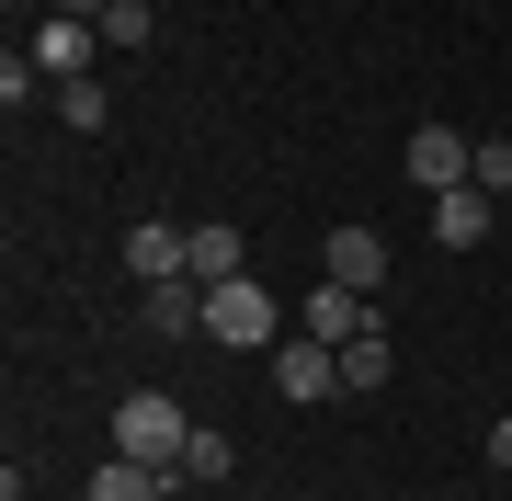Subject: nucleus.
Returning <instances> with one entry per match:
<instances>
[{
    "mask_svg": "<svg viewBox=\"0 0 512 501\" xmlns=\"http://www.w3.org/2000/svg\"><path fill=\"white\" fill-rule=\"evenodd\" d=\"M183 445H194L183 399H160V388L114 399V456H137V467H183Z\"/></svg>",
    "mask_w": 512,
    "mask_h": 501,
    "instance_id": "f257e3e1",
    "label": "nucleus"
},
{
    "mask_svg": "<svg viewBox=\"0 0 512 501\" xmlns=\"http://www.w3.org/2000/svg\"><path fill=\"white\" fill-rule=\"evenodd\" d=\"M274 331H285L274 285H251V274H239V285H205V342H217V353H262Z\"/></svg>",
    "mask_w": 512,
    "mask_h": 501,
    "instance_id": "f03ea898",
    "label": "nucleus"
},
{
    "mask_svg": "<svg viewBox=\"0 0 512 501\" xmlns=\"http://www.w3.org/2000/svg\"><path fill=\"white\" fill-rule=\"evenodd\" d=\"M410 183L421 194H456V183H478V137H456V126H410Z\"/></svg>",
    "mask_w": 512,
    "mask_h": 501,
    "instance_id": "7ed1b4c3",
    "label": "nucleus"
},
{
    "mask_svg": "<svg viewBox=\"0 0 512 501\" xmlns=\"http://www.w3.org/2000/svg\"><path fill=\"white\" fill-rule=\"evenodd\" d=\"M274 388H285V410H308V399H342V342H274Z\"/></svg>",
    "mask_w": 512,
    "mask_h": 501,
    "instance_id": "20e7f679",
    "label": "nucleus"
},
{
    "mask_svg": "<svg viewBox=\"0 0 512 501\" xmlns=\"http://www.w3.org/2000/svg\"><path fill=\"white\" fill-rule=\"evenodd\" d=\"M296 331H308V342H365L376 331V297H353V285H308V297H296Z\"/></svg>",
    "mask_w": 512,
    "mask_h": 501,
    "instance_id": "39448f33",
    "label": "nucleus"
},
{
    "mask_svg": "<svg viewBox=\"0 0 512 501\" xmlns=\"http://www.w3.org/2000/svg\"><path fill=\"white\" fill-rule=\"evenodd\" d=\"M319 262H330V285H353V297H376V285H387V240H376L365 217H342V228H330Z\"/></svg>",
    "mask_w": 512,
    "mask_h": 501,
    "instance_id": "423d86ee",
    "label": "nucleus"
},
{
    "mask_svg": "<svg viewBox=\"0 0 512 501\" xmlns=\"http://www.w3.org/2000/svg\"><path fill=\"white\" fill-rule=\"evenodd\" d=\"M126 274H137V285H171V274H194V228H160V217H137V228H126Z\"/></svg>",
    "mask_w": 512,
    "mask_h": 501,
    "instance_id": "0eeeda50",
    "label": "nucleus"
},
{
    "mask_svg": "<svg viewBox=\"0 0 512 501\" xmlns=\"http://www.w3.org/2000/svg\"><path fill=\"white\" fill-rule=\"evenodd\" d=\"M137 319H148L160 342H194V331H205V285H194V274H171V285H137Z\"/></svg>",
    "mask_w": 512,
    "mask_h": 501,
    "instance_id": "6e6552de",
    "label": "nucleus"
},
{
    "mask_svg": "<svg viewBox=\"0 0 512 501\" xmlns=\"http://www.w3.org/2000/svg\"><path fill=\"white\" fill-rule=\"evenodd\" d=\"M92 46H103V23H69V12H57L46 35H35V69L46 80H92Z\"/></svg>",
    "mask_w": 512,
    "mask_h": 501,
    "instance_id": "1a4fd4ad",
    "label": "nucleus"
},
{
    "mask_svg": "<svg viewBox=\"0 0 512 501\" xmlns=\"http://www.w3.org/2000/svg\"><path fill=\"white\" fill-rule=\"evenodd\" d=\"M171 490H183V467H137V456L92 467V501H171Z\"/></svg>",
    "mask_w": 512,
    "mask_h": 501,
    "instance_id": "9d476101",
    "label": "nucleus"
},
{
    "mask_svg": "<svg viewBox=\"0 0 512 501\" xmlns=\"http://www.w3.org/2000/svg\"><path fill=\"white\" fill-rule=\"evenodd\" d=\"M433 240H444V251H478V240H490V194H478V183L433 194Z\"/></svg>",
    "mask_w": 512,
    "mask_h": 501,
    "instance_id": "9b49d317",
    "label": "nucleus"
},
{
    "mask_svg": "<svg viewBox=\"0 0 512 501\" xmlns=\"http://www.w3.org/2000/svg\"><path fill=\"white\" fill-rule=\"evenodd\" d=\"M239 274H251V240H239L228 217H205L194 228V285H239Z\"/></svg>",
    "mask_w": 512,
    "mask_h": 501,
    "instance_id": "f8f14e48",
    "label": "nucleus"
},
{
    "mask_svg": "<svg viewBox=\"0 0 512 501\" xmlns=\"http://www.w3.org/2000/svg\"><path fill=\"white\" fill-rule=\"evenodd\" d=\"M376 388H387V319L365 342H342V399H376Z\"/></svg>",
    "mask_w": 512,
    "mask_h": 501,
    "instance_id": "ddd939ff",
    "label": "nucleus"
},
{
    "mask_svg": "<svg viewBox=\"0 0 512 501\" xmlns=\"http://www.w3.org/2000/svg\"><path fill=\"white\" fill-rule=\"evenodd\" d=\"M148 35H160V12H148V0H114V12H103V46H114V57H137Z\"/></svg>",
    "mask_w": 512,
    "mask_h": 501,
    "instance_id": "4468645a",
    "label": "nucleus"
},
{
    "mask_svg": "<svg viewBox=\"0 0 512 501\" xmlns=\"http://www.w3.org/2000/svg\"><path fill=\"white\" fill-rule=\"evenodd\" d=\"M57 114H69V126H80V137H92V126H103V114H114V92H103V80H57Z\"/></svg>",
    "mask_w": 512,
    "mask_h": 501,
    "instance_id": "2eb2a0df",
    "label": "nucleus"
},
{
    "mask_svg": "<svg viewBox=\"0 0 512 501\" xmlns=\"http://www.w3.org/2000/svg\"><path fill=\"white\" fill-rule=\"evenodd\" d=\"M478 194H490V205L512 194V137H478Z\"/></svg>",
    "mask_w": 512,
    "mask_h": 501,
    "instance_id": "dca6fc26",
    "label": "nucleus"
},
{
    "mask_svg": "<svg viewBox=\"0 0 512 501\" xmlns=\"http://www.w3.org/2000/svg\"><path fill=\"white\" fill-rule=\"evenodd\" d=\"M183 479H228V433H194V445H183Z\"/></svg>",
    "mask_w": 512,
    "mask_h": 501,
    "instance_id": "f3484780",
    "label": "nucleus"
},
{
    "mask_svg": "<svg viewBox=\"0 0 512 501\" xmlns=\"http://www.w3.org/2000/svg\"><path fill=\"white\" fill-rule=\"evenodd\" d=\"M490 467H501V479H512V422H490Z\"/></svg>",
    "mask_w": 512,
    "mask_h": 501,
    "instance_id": "a211bd4d",
    "label": "nucleus"
},
{
    "mask_svg": "<svg viewBox=\"0 0 512 501\" xmlns=\"http://www.w3.org/2000/svg\"><path fill=\"white\" fill-rule=\"evenodd\" d=\"M57 12H69V23H103V12H114V0H57Z\"/></svg>",
    "mask_w": 512,
    "mask_h": 501,
    "instance_id": "6ab92c4d",
    "label": "nucleus"
},
{
    "mask_svg": "<svg viewBox=\"0 0 512 501\" xmlns=\"http://www.w3.org/2000/svg\"><path fill=\"white\" fill-rule=\"evenodd\" d=\"M0 501H35V490H23V467H12V479H0Z\"/></svg>",
    "mask_w": 512,
    "mask_h": 501,
    "instance_id": "aec40b11",
    "label": "nucleus"
}]
</instances>
